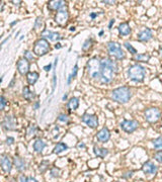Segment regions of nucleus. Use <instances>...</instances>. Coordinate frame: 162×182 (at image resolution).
Instances as JSON below:
<instances>
[{
    "instance_id": "nucleus-1",
    "label": "nucleus",
    "mask_w": 162,
    "mask_h": 182,
    "mask_svg": "<svg viewBox=\"0 0 162 182\" xmlns=\"http://www.w3.org/2000/svg\"><path fill=\"white\" fill-rule=\"evenodd\" d=\"M100 66H101V75H100L101 82L110 83L114 79V74L118 71L117 63L110 59L105 58L102 61H100Z\"/></svg>"
},
{
    "instance_id": "nucleus-2",
    "label": "nucleus",
    "mask_w": 162,
    "mask_h": 182,
    "mask_svg": "<svg viewBox=\"0 0 162 182\" xmlns=\"http://www.w3.org/2000/svg\"><path fill=\"white\" fill-rule=\"evenodd\" d=\"M146 76V70L140 64H134L129 67L128 77L133 82H142Z\"/></svg>"
},
{
    "instance_id": "nucleus-3",
    "label": "nucleus",
    "mask_w": 162,
    "mask_h": 182,
    "mask_svg": "<svg viewBox=\"0 0 162 182\" xmlns=\"http://www.w3.org/2000/svg\"><path fill=\"white\" fill-rule=\"evenodd\" d=\"M112 97L119 103H127L132 97V92L128 86H122L114 89L112 92Z\"/></svg>"
},
{
    "instance_id": "nucleus-4",
    "label": "nucleus",
    "mask_w": 162,
    "mask_h": 182,
    "mask_svg": "<svg viewBox=\"0 0 162 182\" xmlns=\"http://www.w3.org/2000/svg\"><path fill=\"white\" fill-rule=\"evenodd\" d=\"M87 71L88 75L91 78H98L101 75V66L100 62L96 58L90 59L87 62Z\"/></svg>"
},
{
    "instance_id": "nucleus-5",
    "label": "nucleus",
    "mask_w": 162,
    "mask_h": 182,
    "mask_svg": "<svg viewBox=\"0 0 162 182\" xmlns=\"http://www.w3.org/2000/svg\"><path fill=\"white\" fill-rule=\"evenodd\" d=\"M49 51H50V44L48 41L45 38H40L39 41H37L34 47V53L37 56H44L47 53H49Z\"/></svg>"
},
{
    "instance_id": "nucleus-6",
    "label": "nucleus",
    "mask_w": 162,
    "mask_h": 182,
    "mask_svg": "<svg viewBox=\"0 0 162 182\" xmlns=\"http://www.w3.org/2000/svg\"><path fill=\"white\" fill-rule=\"evenodd\" d=\"M108 50L110 52V55L114 57L118 60H122V59L125 58V53L124 51L122 50V47L119 43L116 42H108Z\"/></svg>"
},
{
    "instance_id": "nucleus-7",
    "label": "nucleus",
    "mask_w": 162,
    "mask_h": 182,
    "mask_svg": "<svg viewBox=\"0 0 162 182\" xmlns=\"http://www.w3.org/2000/svg\"><path fill=\"white\" fill-rule=\"evenodd\" d=\"M144 116L145 120L150 124H154L157 122L161 117V111L157 107H150L147 108L144 111Z\"/></svg>"
},
{
    "instance_id": "nucleus-8",
    "label": "nucleus",
    "mask_w": 162,
    "mask_h": 182,
    "mask_svg": "<svg viewBox=\"0 0 162 182\" xmlns=\"http://www.w3.org/2000/svg\"><path fill=\"white\" fill-rule=\"evenodd\" d=\"M69 19V12L66 7H63L59 11H57L56 15H55V22L61 26L66 25Z\"/></svg>"
},
{
    "instance_id": "nucleus-9",
    "label": "nucleus",
    "mask_w": 162,
    "mask_h": 182,
    "mask_svg": "<svg viewBox=\"0 0 162 182\" xmlns=\"http://www.w3.org/2000/svg\"><path fill=\"white\" fill-rule=\"evenodd\" d=\"M120 126L124 132L128 133V134H132L133 132H135V130L138 128L139 122L138 120H125L121 122Z\"/></svg>"
},
{
    "instance_id": "nucleus-10",
    "label": "nucleus",
    "mask_w": 162,
    "mask_h": 182,
    "mask_svg": "<svg viewBox=\"0 0 162 182\" xmlns=\"http://www.w3.org/2000/svg\"><path fill=\"white\" fill-rule=\"evenodd\" d=\"M81 120L86 124V126H88L91 128H97V126H98V118H97V116L94 115V114L84 113L81 117Z\"/></svg>"
},
{
    "instance_id": "nucleus-11",
    "label": "nucleus",
    "mask_w": 162,
    "mask_h": 182,
    "mask_svg": "<svg viewBox=\"0 0 162 182\" xmlns=\"http://www.w3.org/2000/svg\"><path fill=\"white\" fill-rule=\"evenodd\" d=\"M2 128L6 130H14L16 128L15 118L11 115H5L2 122Z\"/></svg>"
},
{
    "instance_id": "nucleus-12",
    "label": "nucleus",
    "mask_w": 162,
    "mask_h": 182,
    "mask_svg": "<svg viewBox=\"0 0 162 182\" xmlns=\"http://www.w3.org/2000/svg\"><path fill=\"white\" fill-rule=\"evenodd\" d=\"M0 163H1V168L5 173H10L12 169V162L10 160L9 156L6 154H3L0 159Z\"/></svg>"
},
{
    "instance_id": "nucleus-13",
    "label": "nucleus",
    "mask_w": 162,
    "mask_h": 182,
    "mask_svg": "<svg viewBox=\"0 0 162 182\" xmlns=\"http://www.w3.org/2000/svg\"><path fill=\"white\" fill-rule=\"evenodd\" d=\"M17 71L20 75H28L30 71V62L26 59H20L17 62Z\"/></svg>"
},
{
    "instance_id": "nucleus-14",
    "label": "nucleus",
    "mask_w": 162,
    "mask_h": 182,
    "mask_svg": "<svg viewBox=\"0 0 162 182\" xmlns=\"http://www.w3.org/2000/svg\"><path fill=\"white\" fill-rule=\"evenodd\" d=\"M157 166L154 164L153 162H151V161H147V162H145L144 164H143L142 166V171L145 173V174H156L157 173Z\"/></svg>"
},
{
    "instance_id": "nucleus-15",
    "label": "nucleus",
    "mask_w": 162,
    "mask_h": 182,
    "mask_svg": "<svg viewBox=\"0 0 162 182\" xmlns=\"http://www.w3.org/2000/svg\"><path fill=\"white\" fill-rule=\"evenodd\" d=\"M96 139L99 141L100 143H106L110 139V133L108 128H102L99 132L96 134Z\"/></svg>"
},
{
    "instance_id": "nucleus-16",
    "label": "nucleus",
    "mask_w": 162,
    "mask_h": 182,
    "mask_svg": "<svg viewBox=\"0 0 162 182\" xmlns=\"http://www.w3.org/2000/svg\"><path fill=\"white\" fill-rule=\"evenodd\" d=\"M152 30L150 28H145V30H141L138 34H137V38L140 42H148L152 38Z\"/></svg>"
},
{
    "instance_id": "nucleus-17",
    "label": "nucleus",
    "mask_w": 162,
    "mask_h": 182,
    "mask_svg": "<svg viewBox=\"0 0 162 182\" xmlns=\"http://www.w3.org/2000/svg\"><path fill=\"white\" fill-rule=\"evenodd\" d=\"M42 36V38H45V40H49V41H52V42H55V41H58L61 38L60 34L56 32H51V30H45L44 32L41 34Z\"/></svg>"
},
{
    "instance_id": "nucleus-18",
    "label": "nucleus",
    "mask_w": 162,
    "mask_h": 182,
    "mask_svg": "<svg viewBox=\"0 0 162 182\" xmlns=\"http://www.w3.org/2000/svg\"><path fill=\"white\" fill-rule=\"evenodd\" d=\"M65 5V1L62 0H53V1L48 2V8L50 10H60L63 8V6Z\"/></svg>"
},
{
    "instance_id": "nucleus-19",
    "label": "nucleus",
    "mask_w": 162,
    "mask_h": 182,
    "mask_svg": "<svg viewBox=\"0 0 162 182\" xmlns=\"http://www.w3.org/2000/svg\"><path fill=\"white\" fill-rule=\"evenodd\" d=\"M13 164H14V166H15L16 170L19 171V172H22V171L26 170V162H24V160L21 158V157H19V156L14 157Z\"/></svg>"
},
{
    "instance_id": "nucleus-20",
    "label": "nucleus",
    "mask_w": 162,
    "mask_h": 182,
    "mask_svg": "<svg viewBox=\"0 0 162 182\" xmlns=\"http://www.w3.org/2000/svg\"><path fill=\"white\" fill-rule=\"evenodd\" d=\"M22 96H23L24 99L28 100V101H32V100L34 99V97H36V94H34V91H32L28 88V86H26L22 88Z\"/></svg>"
},
{
    "instance_id": "nucleus-21",
    "label": "nucleus",
    "mask_w": 162,
    "mask_h": 182,
    "mask_svg": "<svg viewBox=\"0 0 162 182\" xmlns=\"http://www.w3.org/2000/svg\"><path fill=\"white\" fill-rule=\"evenodd\" d=\"M119 32L121 36H129L131 34V27L128 22H122L119 25Z\"/></svg>"
},
{
    "instance_id": "nucleus-22",
    "label": "nucleus",
    "mask_w": 162,
    "mask_h": 182,
    "mask_svg": "<svg viewBox=\"0 0 162 182\" xmlns=\"http://www.w3.org/2000/svg\"><path fill=\"white\" fill-rule=\"evenodd\" d=\"M39 77H40V75H39L38 72H30L26 75V80H28V83L30 85H34L38 81Z\"/></svg>"
},
{
    "instance_id": "nucleus-23",
    "label": "nucleus",
    "mask_w": 162,
    "mask_h": 182,
    "mask_svg": "<svg viewBox=\"0 0 162 182\" xmlns=\"http://www.w3.org/2000/svg\"><path fill=\"white\" fill-rule=\"evenodd\" d=\"M45 147H46V143L43 140H41V139L36 140V142L34 143V150L37 153H41L45 149Z\"/></svg>"
},
{
    "instance_id": "nucleus-24",
    "label": "nucleus",
    "mask_w": 162,
    "mask_h": 182,
    "mask_svg": "<svg viewBox=\"0 0 162 182\" xmlns=\"http://www.w3.org/2000/svg\"><path fill=\"white\" fill-rule=\"evenodd\" d=\"M79 106V98L77 97H72L67 103V107L69 110H75L77 109Z\"/></svg>"
},
{
    "instance_id": "nucleus-25",
    "label": "nucleus",
    "mask_w": 162,
    "mask_h": 182,
    "mask_svg": "<svg viewBox=\"0 0 162 182\" xmlns=\"http://www.w3.org/2000/svg\"><path fill=\"white\" fill-rule=\"evenodd\" d=\"M93 152H94V154H95L97 157H99V158H104V157H105L106 155L108 154V149L99 148V147H96V146L93 148Z\"/></svg>"
},
{
    "instance_id": "nucleus-26",
    "label": "nucleus",
    "mask_w": 162,
    "mask_h": 182,
    "mask_svg": "<svg viewBox=\"0 0 162 182\" xmlns=\"http://www.w3.org/2000/svg\"><path fill=\"white\" fill-rule=\"evenodd\" d=\"M67 149H68V146L65 143H58L54 148V153L55 154H61L62 152L66 151Z\"/></svg>"
},
{
    "instance_id": "nucleus-27",
    "label": "nucleus",
    "mask_w": 162,
    "mask_h": 182,
    "mask_svg": "<svg viewBox=\"0 0 162 182\" xmlns=\"http://www.w3.org/2000/svg\"><path fill=\"white\" fill-rule=\"evenodd\" d=\"M134 61H138V62H148L150 60V55L149 54H138L133 58Z\"/></svg>"
},
{
    "instance_id": "nucleus-28",
    "label": "nucleus",
    "mask_w": 162,
    "mask_h": 182,
    "mask_svg": "<svg viewBox=\"0 0 162 182\" xmlns=\"http://www.w3.org/2000/svg\"><path fill=\"white\" fill-rule=\"evenodd\" d=\"M49 165H50V162H49V161H47V160L42 161L40 166H39V171H40L41 173H45L47 170H48Z\"/></svg>"
},
{
    "instance_id": "nucleus-29",
    "label": "nucleus",
    "mask_w": 162,
    "mask_h": 182,
    "mask_svg": "<svg viewBox=\"0 0 162 182\" xmlns=\"http://www.w3.org/2000/svg\"><path fill=\"white\" fill-rule=\"evenodd\" d=\"M152 144L155 149L157 150H162V137H158V138L154 139L152 141Z\"/></svg>"
},
{
    "instance_id": "nucleus-30",
    "label": "nucleus",
    "mask_w": 162,
    "mask_h": 182,
    "mask_svg": "<svg viewBox=\"0 0 162 182\" xmlns=\"http://www.w3.org/2000/svg\"><path fill=\"white\" fill-rule=\"evenodd\" d=\"M124 46H125V48H126L127 50H128L129 52H130L132 55H136V54H137V50L134 48V47L132 46V45L130 44V43L126 42V43H125V44H124Z\"/></svg>"
},
{
    "instance_id": "nucleus-31",
    "label": "nucleus",
    "mask_w": 162,
    "mask_h": 182,
    "mask_svg": "<svg viewBox=\"0 0 162 182\" xmlns=\"http://www.w3.org/2000/svg\"><path fill=\"white\" fill-rule=\"evenodd\" d=\"M77 71H78V65L76 64V65L74 66V69H73V72L71 73V75L69 76V78H68V84H70V83H71V80H72V78H74V77L76 76Z\"/></svg>"
},
{
    "instance_id": "nucleus-32",
    "label": "nucleus",
    "mask_w": 162,
    "mask_h": 182,
    "mask_svg": "<svg viewBox=\"0 0 162 182\" xmlns=\"http://www.w3.org/2000/svg\"><path fill=\"white\" fill-rule=\"evenodd\" d=\"M51 176L56 177V178L60 176V169L57 168V167H54V168L51 169Z\"/></svg>"
},
{
    "instance_id": "nucleus-33",
    "label": "nucleus",
    "mask_w": 162,
    "mask_h": 182,
    "mask_svg": "<svg viewBox=\"0 0 162 182\" xmlns=\"http://www.w3.org/2000/svg\"><path fill=\"white\" fill-rule=\"evenodd\" d=\"M154 159L157 161L158 163H162V150L157 151L154 154Z\"/></svg>"
},
{
    "instance_id": "nucleus-34",
    "label": "nucleus",
    "mask_w": 162,
    "mask_h": 182,
    "mask_svg": "<svg viewBox=\"0 0 162 182\" xmlns=\"http://www.w3.org/2000/svg\"><path fill=\"white\" fill-rule=\"evenodd\" d=\"M23 56H24V59H26V60H28V61H32V59H34L32 53L30 52V51H26V52H24V54H23Z\"/></svg>"
},
{
    "instance_id": "nucleus-35",
    "label": "nucleus",
    "mask_w": 162,
    "mask_h": 182,
    "mask_svg": "<svg viewBox=\"0 0 162 182\" xmlns=\"http://www.w3.org/2000/svg\"><path fill=\"white\" fill-rule=\"evenodd\" d=\"M91 44H92V40H91V38H87V40L85 41V43H84L83 47H82V50H83V51L87 50L88 48H90Z\"/></svg>"
},
{
    "instance_id": "nucleus-36",
    "label": "nucleus",
    "mask_w": 162,
    "mask_h": 182,
    "mask_svg": "<svg viewBox=\"0 0 162 182\" xmlns=\"http://www.w3.org/2000/svg\"><path fill=\"white\" fill-rule=\"evenodd\" d=\"M0 103H1V105H0V109L3 110L4 107H5V105L7 104V100H6V98L4 97L3 95L0 97Z\"/></svg>"
},
{
    "instance_id": "nucleus-37",
    "label": "nucleus",
    "mask_w": 162,
    "mask_h": 182,
    "mask_svg": "<svg viewBox=\"0 0 162 182\" xmlns=\"http://www.w3.org/2000/svg\"><path fill=\"white\" fill-rule=\"evenodd\" d=\"M58 120L59 122H68L69 118L66 114H60V115L58 116Z\"/></svg>"
},
{
    "instance_id": "nucleus-38",
    "label": "nucleus",
    "mask_w": 162,
    "mask_h": 182,
    "mask_svg": "<svg viewBox=\"0 0 162 182\" xmlns=\"http://www.w3.org/2000/svg\"><path fill=\"white\" fill-rule=\"evenodd\" d=\"M42 23H43V20H42V17H38L36 20V23H34V28H39L42 26Z\"/></svg>"
},
{
    "instance_id": "nucleus-39",
    "label": "nucleus",
    "mask_w": 162,
    "mask_h": 182,
    "mask_svg": "<svg viewBox=\"0 0 162 182\" xmlns=\"http://www.w3.org/2000/svg\"><path fill=\"white\" fill-rule=\"evenodd\" d=\"M133 174H134V171H129V172H127L125 175H123V178L129 179V178H131V177L133 176Z\"/></svg>"
},
{
    "instance_id": "nucleus-40",
    "label": "nucleus",
    "mask_w": 162,
    "mask_h": 182,
    "mask_svg": "<svg viewBox=\"0 0 162 182\" xmlns=\"http://www.w3.org/2000/svg\"><path fill=\"white\" fill-rule=\"evenodd\" d=\"M14 143V139L11 138V137H9V138L6 139V144L8 145V146H10V145H12Z\"/></svg>"
},
{
    "instance_id": "nucleus-41",
    "label": "nucleus",
    "mask_w": 162,
    "mask_h": 182,
    "mask_svg": "<svg viewBox=\"0 0 162 182\" xmlns=\"http://www.w3.org/2000/svg\"><path fill=\"white\" fill-rule=\"evenodd\" d=\"M19 182H28V177H26L24 175H21L19 178Z\"/></svg>"
},
{
    "instance_id": "nucleus-42",
    "label": "nucleus",
    "mask_w": 162,
    "mask_h": 182,
    "mask_svg": "<svg viewBox=\"0 0 162 182\" xmlns=\"http://www.w3.org/2000/svg\"><path fill=\"white\" fill-rule=\"evenodd\" d=\"M51 68H52V64H49V65H47V66H45V67H44L45 71H50V70H51Z\"/></svg>"
},
{
    "instance_id": "nucleus-43",
    "label": "nucleus",
    "mask_w": 162,
    "mask_h": 182,
    "mask_svg": "<svg viewBox=\"0 0 162 182\" xmlns=\"http://www.w3.org/2000/svg\"><path fill=\"white\" fill-rule=\"evenodd\" d=\"M28 182H38V180L34 177H28Z\"/></svg>"
},
{
    "instance_id": "nucleus-44",
    "label": "nucleus",
    "mask_w": 162,
    "mask_h": 182,
    "mask_svg": "<svg viewBox=\"0 0 162 182\" xmlns=\"http://www.w3.org/2000/svg\"><path fill=\"white\" fill-rule=\"evenodd\" d=\"M77 147H78L79 149H83V148H85V145H84L83 143H79L78 146H77Z\"/></svg>"
},
{
    "instance_id": "nucleus-45",
    "label": "nucleus",
    "mask_w": 162,
    "mask_h": 182,
    "mask_svg": "<svg viewBox=\"0 0 162 182\" xmlns=\"http://www.w3.org/2000/svg\"><path fill=\"white\" fill-rule=\"evenodd\" d=\"M114 19H110V24H108V27L112 28V24H114Z\"/></svg>"
},
{
    "instance_id": "nucleus-46",
    "label": "nucleus",
    "mask_w": 162,
    "mask_h": 182,
    "mask_svg": "<svg viewBox=\"0 0 162 182\" xmlns=\"http://www.w3.org/2000/svg\"><path fill=\"white\" fill-rule=\"evenodd\" d=\"M55 48H56V49H61V48H62V46H61L60 43H57V44L55 45Z\"/></svg>"
},
{
    "instance_id": "nucleus-47",
    "label": "nucleus",
    "mask_w": 162,
    "mask_h": 182,
    "mask_svg": "<svg viewBox=\"0 0 162 182\" xmlns=\"http://www.w3.org/2000/svg\"><path fill=\"white\" fill-rule=\"evenodd\" d=\"M103 3H108V4H114L116 2L114 1H102Z\"/></svg>"
},
{
    "instance_id": "nucleus-48",
    "label": "nucleus",
    "mask_w": 162,
    "mask_h": 182,
    "mask_svg": "<svg viewBox=\"0 0 162 182\" xmlns=\"http://www.w3.org/2000/svg\"><path fill=\"white\" fill-rule=\"evenodd\" d=\"M11 2H12V3L15 4V5H19V4L21 3V1H17V2H16V1H11Z\"/></svg>"
},
{
    "instance_id": "nucleus-49",
    "label": "nucleus",
    "mask_w": 162,
    "mask_h": 182,
    "mask_svg": "<svg viewBox=\"0 0 162 182\" xmlns=\"http://www.w3.org/2000/svg\"><path fill=\"white\" fill-rule=\"evenodd\" d=\"M96 15H97L96 13H91V14H90V17H91V18H95Z\"/></svg>"
},
{
    "instance_id": "nucleus-50",
    "label": "nucleus",
    "mask_w": 162,
    "mask_h": 182,
    "mask_svg": "<svg viewBox=\"0 0 162 182\" xmlns=\"http://www.w3.org/2000/svg\"><path fill=\"white\" fill-rule=\"evenodd\" d=\"M39 106H40V103H39V102H37V103L34 104V109H38Z\"/></svg>"
},
{
    "instance_id": "nucleus-51",
    "label": "nucleus",
    "mask_w": 162,
    "mask_h": 182,
    "mask_svg": "<svg viewBox=\"0 0 162 182\" xmlns=\"http://www.w3.org/2000/svg\"><path fill=\"white\" fill-rule=\"evenodd\" d=\"M66 98H67V94H65V95L63 96V100H65V99H66Z\"/></svg>"
},
{
    "instance_id": "nucleus-52",
    "label": "nucleus",
    "mask_w": 162,
    "mask_h": 182,
    "mask_svg": "<svg viewBox=\"0 0 162 182\" xmlns=\"http://www.w3.org/2000/svg\"><path fill=\"white\" fill-rule=\"evenodd\" d=\"M70 30H71V32H74V30H75V27H71V28H70Z\"/></svg>"
},
{
    "instance_id": "nucleus-53",
    "label": "nucleus",
    "mask_w": 162,
    "mask_h": 182,
    "mask_svg": "<svg viewBox=\"0 0 162 182\" xmlns=\"http://www.w3.org/2000/svg\"><path fill=\"white\" fill-rule=\"evenodd\" d=\"M102 34H103V30H101V32H99V36H102Z\"/></svg>"
},
{
    "instance_id": "nucleus-54",
    "label": "nucleus",
    "mask_w": 162,
    "mask_h": 182,
    "mask_svg": "<svg viewBox=\"0 0 162 182\" xmlns=\"http://www.w3.org/2000/svg\"><path fill=\"white\" fill-rule=\"evenodd\" d=\"M16 22H17V21H16V20H15V21H13V22H12V23H11V25H14V24H15Z\"/></svg>"
},
{
    "instance_id": "nucleus-55",
    "label": "nucleus",
    "mask_w": 162,
    "mask_h": 182,
    "mask_svg": "<svg viewBox=\"0 0 162 182\" xmlns=\"http://www.w3.org/2000/svg\"><path fill=\"white\" fill-rule=\"evenodd\" d=\"M160 55H161V57H162V47H160Z\"/></svg>"
},
{
    "instance_id": "nucleus-56",
    "label": "nucleus",
    "mask_w": 162,
    "mask_h": 182,
    "mask_svg": "<svg viewBox=\"0 0 162 182\" xmlns=\"http://www.w3.org/2000/svg\"><path fill=\"white\" fill-rule=\"evenodd\" d=\"M118 182H119V181H118Z\"/></svg>"
}]
</instances>
